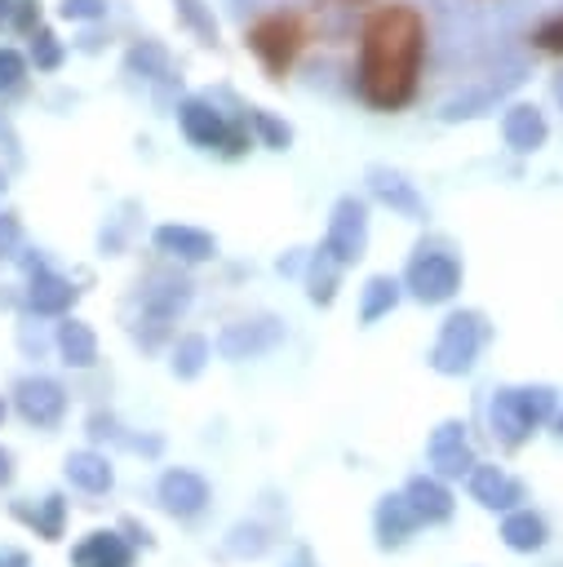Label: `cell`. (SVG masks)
<instances>
[{
  "label": "cell",
  "mask_w": 563,
  "mask_h": 567,
  "mask_svg": "<svg viewBox=\"0 0 563 567\" xmlns=\"http://www.w3.org/2000/svg\"><path fill=\"white\" fill-rule=\"evenodd\" d=\"M426 53V22L412 4L368 13L359 35V97L377 111H399L417 93Z\"/></svg>",
  "instance_id": "cell-1"
},
{
  "label": "cell",
  "mask_w": 563,
  "mask_h": 567,
  "mask_svg": "<svg viewBox=\"0 0 563 567\" xmlns=\"http://www.w3.org/2000/svg\"><path fill=\"white\" fill-rule=\"evenodd\" d=\"M244 44H248V49L257 53V62L279 80V75L293 66L297 49H301V18L288 13V9H270V13H262V18L248 22Z\"/></svg>",
  "instance_id": "cell-2"
},
{
  "label": "cell",
  "mask_w": 563,
  "mask_h": 567,
  "mask_svg": "<svg viewBox=\"0 0 563 567\" xmlns=\"http://www.w3.org/2000/svg\"><path fill=\"white\" fill-rule=\"evenodd\" d=\"M479 346H483V319L474 310H457V315L443 319V332H439V341L430 350V363L439 372L457 377V372H465L474 363Z\"/></svg>",
  "instance_id": "cell-3"
},
{
  "label": "cell",
  "mask_w": 563,
  "mask_h": 567,
  "mask_svg": "<svg viewBox=\"0 0 563 567\" xmlns=\"http://www.w3.org/2000/svg\"><path fill=\"white\" fill-rule=\"evenodd\" d=\"M364 244H368V208H364V199L346 195V199H337V208H332L324 248H328L341 266H350V261L364 257Z\"/></svg>",
  "instance_id": "cell-4"
},
{
  "label": "cell",
  "mask_w": 563,
  "mask_h": 567,
  "mask_svg": "<svg viewBox=\"0 0 563 567\" xmlns=\"http://www.w3.org/2000/svg\"><path fill=\"white\" fill-rule=\"evenodd\" d=\"M461 284V266L452 252H417L408 266V288L417 301H448Z\"/></svg>",
  "instance_id": "cell-5"
},
{
  "label": "cell",
  "mask_w": 563,
  "mask_h": 567,
  "mask_svg": "<svg viewBox=\"0 0 563 567\" xmlns=\"http://www.w3.org/2000/svg\"><path fill=\"white\" fill-rule=\"evenodd\" d=\"M279 341H284V323L266 315V319H253V323H231L217 337V350L226 359H248V354H262V350H270Z\"/></svg>",
  "instance_id": "cell-6"
},
{
  "label": "cell",
  "mask_w": 563,
  "mask_h": 567,
  "mask_svg": "<svg viewBox=\"0 0 563 567\" xmlns=\"http://www.w3.org/2000/svg\"><path fill=\"white\" fill-rule=\"evenodd\" d=\"M13 394H18V412H22L27 421H35V425H53V421L62 416V408H66L62 385L49 381V377H22Z\"/></svg>",
  "instance_id": "cell-7"
},
{
  "label": "cell",
  "mask_w": 563,
  "mask_h": 567,
  "mask_svg": "<svg viewBox=\"0 0 563 567\" xmlns=\"http://www.w3.org/2000/svg\"><path fill=\"white\" fill-rule=\"evenodd\" d=\"M177 120H182V133L195 142V146H222L226 142V115L213 106V97H186L177 106Z\"/></svg>",
  "instance_id": "cell-8"
},
{
  "label": "cell",
  "mask_w": 563,
  "mask_h": 567,
  "mask_svg": "<svg viewBox=\"0 0 563 567\" xmlns=\"http://www.w3.org/2000/svg\"><path fill=\"white\" fill-rule=\"evenodd\" d=\"M501 133H505V146L510 151H519V155H532L536 146H545V115H541V106H532V102H519V106H510L505 111V120H501Z\"/></svg>",
  "instance_id": "cell-9"
},
{
  "label": "cell",
  "mask_w": 563,
  "mask_h": 567,
  "mask_svg": "<svg viewBox=\"0 0 563 567\" xmlns=\"http://www.w3.org/2000/svg\"><path fill=\"white\" fill-rule=\"evenodd\" d=\"M368 186H372V195L381 199V204H390L395 213H403L408 221H421L426 217V204H421V195L412 190V182H403V173H395V168H368Z\"/></svg>",
  "instance_id": "cell-10"
},
{
  "label": "cell",
  "mask_w": 563,
  "mask_h": 567,
  "mask_svg": "<svg viewBox=\"0 0 563 567\" xmlns=\"http://www.w3.org/2000/svg\"><path fill=\"white\" fill-rule=\"evenodd\" d=\"M465 425H457V421H443L434 434H430V465L439 470V474H465L470 465H474V456H470V443H465V434H461Z\"/></svg>",
  "instance_id": "cell-11"
},
{
  "label": "cell",
  "mask_w": 563,
  "mask_h": 567,
  "mask_svg": "<svg viewBox=\"0 0 563 567\" xmlns=\"http://www.w3.org/2000/svg\"><path fill=\"white\" fill-rule=\"evenodd\" d=\"M160 501H164L168 514H182V518L186 514H199L204 501H208V483L199 474H191V470H168L160 478Z\"/></svg>",
  "instance_id": "cell-12"
},
{
  "label": "cell",
  "mask_w": 563,
  "mask_h": 567,
  "mask_svg": "<svg viewBox=\"0 0 563 567\" xmlns=\"http://www.w3.org/2000/svg\"><path fill=\"white\" fill-rule=\"evenodd\" d=\"M155 248L168 252V257H177V261H204V257L217 252L213 235H204L195 226H160L155 230Z\"/></svg>",
  "instance_id": "cell-13"
},
{
  "label": "cell",
  "mask_w": 563,
  "mask_h": 567,
  "mask_svg": "<svg viewBox=\"0 0 563 567\" xmlns=\"http://www.w3.org/2000/svg\"><path fill=\"white\" fill-rule=\"evenodd\" d=\"M71 301H75L71 279H62V275H53V270H31V284H27V306H31L35 315H62Z\"/></svg>",
  "instance_id": "cell-14"
},
{
  "label": "cell",
  "mask_w": 563,
  "mask_h": 567,
  "mask_svg": "<svg viewBox=\"0 0 563 567\" xmlns=\"http://www.w3.org/2000/svg\"><path fill=\"white\" fill-rule=\"evenodd\" d=\"M470 492H474V501L488 505V509H510L514 501H523V487H519L510 474H501L497 465L470 470Z\"/></svg>",
  "instance_id": "cell-15"
},
{
  "label": "cell",
  "mask_w": 563,
  "mask_h": 567,
  "mask_svg": "<svg viewBox=\"0 0 563 567\" xmlns=\"http://www.w3.org/2000/svg\"><path fill=\"white\" fill-rule=\"evenodd\" d=\"M408 505H412V514L417 518H426V523H439V518H448L452 514V496H448V487L443 483H434V478H412L408 483Z\"/></svg>",
  "instance_id": "cell-16"
},
{
  "label": "cell",
  "mask_w": 563,
  "mask_h": 567,
  "mask_svg": "<svg viewBox=\"0 0 563 567\" xmlns=\"http://www.w3.org/2000/svg\"><path fill=\"white\" fill-rule=\"evenodd\" d=\"M417 523H421V518L412 514L408 496H386V501L377 505V536H381V545H403V536H408Z\"/></svg>",
  "instance_id": "cell-17"
},
{
  "label": "cell",
  "mask_w": 563,
  "mask_h": 567,
  "mask_svg": "<svg viewBox=\"0 0 563 567\" xmlns=\"http://www.w3.org/2000/svg\"><path fill=\"white\" fill-rule=\"evenodd\" d=\"M75 567H115V563H129V545L115 536V532H93L84 545H75Z\"/></svg>",
  "instance_id": "cell-18"
},
{
  "label": "cell",
  "mask_w": 563,
  "mask_h": 567,
  "mask_svg": "<svg viewBox=\"0 0 563 567\" xmlns=\"http://www.w3.org/2000/svg\"><path fill=\"white\" fill-rule=\"evenodd\" d=\"M58 350H62V359H66L71 368H89V363L98 359V337H93L89 323L66 319V323L58 328Z\"/></svg>",
  "instance_id": "cell-19"
},
{
  "label": "cell",
  "mask_w": 563,
  "mask_h": 567,
  "mask_svg": "<svg viewBox=\"0 0 563 567\" xmlns=\"http://www.w3.org/2000/svg\"><path fill=\"white\" fill-rule=\"evenodd\" d=\"M510 84H514V80L483 84V89H461L457 97H448V102H443V111H439V115H443V120H470V115H483V111H488V106H492Z\"/></svg>",
  "instance_id": "cell-20"
},
{
  "label": "cell",
  "mask_w": 563,
  "mask_h": 567,
  "mask_svg": "<svg viewBox=\"0 0 563 567\" xmlns=\"http://www.w3.org/2000/svg\"><path fill=\"white\" fill-rule=\"evenodd\" d=\"M66 478L84 492H106L111 487V465L98 452H71L66 456Z\"/></svg>",
  "instance_id": "cell-21"
},
{
  "label": "cell",
  "mask_w": 563,
  "mask_h": 567,
  "mask_svg": "<svg viewBox=\"0 0 563 567\" xmlns=\"http://www.w3.org/2000/svg\"><path fill=\"white\" fill-rule=\"evenodd\" d=\"M142 301H146V310H151L155 319H173V315L191 301V284H186V279H155V288H146Z\"/></svg>",
  "instance_id": "cell-22"
},
{
  "label": "cell",
  "mask_w": 563,
  "mask_h": 567,
  "mask_svg": "<svg viewBox=\"0 0 563 567\" xmlns=\"http://www.w3.org/2000/svg\"><path fill=\"white\" fill-rule=\"evenodd\" d=\"M395 301H399V284H395L390 275H372V279L364 284V301H359V319H364V323H372V319H381V315H390V310H395Z\"/></svg>",
  "instance_id": "cell-23"
},
{
  "label": "cell",
  "mask_w": 563,
  "mask_h": 567,
  "mask_svg": "<svg viewBox=\"0 0 563 567\" xmlns=\"http://www.w3.org/2000/svg\"><path fill=\"white\" fill-rule=\"evenodd\" d=\"M492 430L505 439V443H519L532 425L523 421V412H519V403H514V390H501L497 399H492Z\"/></svg>",
  "instance_id": "cell-24"
},
{
  "label": "cell",
  "mask_w": 563,
  "mask_h": 567,
  "mask_svg": "<svg viewBox=\"0 0 563 567\" xmlns=\"http://www.w3.org/2000/svg\"><path fill=\"white\" fill-rule=\"evenodd\" d=\"M501 536H505V545L510 549H541V540H545V523L536 518V514H510L505 523H501Z\"/></svg>",
  "instance_id": "cell-25"
},
{
  "label": "cell",
  "mask_w": 563,
  "mask_h": 567,
  "mask_svg": "<svg viewBox=\"0 0 563 567\" xmlns=\"http://www.w3.org/2000/svg\"><path fill=\"white\" fill-rule=\"evenodd\" d=\"M124 66L137 75H146V80H164L168 75V53H164V44H155V40H142V44H133L129 49V58H124Z\"/></svg>",
  "instance_id": "cell-26"
},
{
  "label": "cell",
  "mask_w": 563,
  "mask_h": 567,
  "mask_svg": "<svg viewBox=\"0 0 563 567\" xmlns=\"http://www.w3.org/2000/svg\"><path fill=\"white\" fill-rule=\"evenodd\" d=\"M337 270H341V261H337L328 248H319L315 261H310V301H319V306L332 301V292H337Z\"/></svg>",
  "instance_id": "cell-27"
},
{
  "label": "cell",
  "mask_w": 563,
  "mask_h": 567,
  "mask_svg": "<svg viewBox=\"0 0 563 567\" xmlns=\"http://www.w3.org/2000/svg\"><path fill=\"white\" fill-rule=\"evenodd\" d=\"M18 518H27L44 540H53V536H62V496H44V505H40V509L18 505Z\"/></svg>",
  "instance_id": "cell-28"
},
{
  "label": "cell",
  "mask_w": 563,
  "mask_h": 567,
  "mask_svg": "<svg viewBox=\"0 0 563 567\" xmlns=\"http://www.w3.org/2000/svg\"><path fill=\"white\" fill-rule=\"evenodd\" d=\"M173 4H177V18L199 35V44H217V22L204 9V0H173Z\"/></svg>",
  "instance_id": "cell-29"
},
{
  "label": "cell",
  "mask_w": 563,
  "mask_h": 567,
  "mask_svg": "<svg viewBox=\"0 0 563 567\" xmlns=\"http://www.w3.org/2000/svg\"><path fill=\"white\" fill-rule=\"evenodd\" d=\"M204 359H208V341L191 332V337H182L177 350H173V372H177V377H195V372L204 368Z\"/></svg>",
  "instance_id": "cell-30"
},
{
  "label": "cell",
  "mask_w": 563,
  "mask_h": 567,
  "mask_svg": "<svg viewBox=\"0 0 563 567\" xmlns=\"http://www.w3.org/2000/svg\"><path fill=\"white\" fill-rule=\"evenodd\" d=\"M244 120H248V124H253V128L262 133V142H266L270 151H284V146L293 142V128H288V124H279L275 115L257 111V106H248V111H244Z\"/></svg>",
  "instance_id": "cell-31"
},
{
  "label": "cell",
  "mask_w": 563,
  "mask_h": 567,
  "mask_svg": "<svg viewBox=\"0 0 563 567\" xmlns=\"http://www.w3.org/2000/svg\"><path fill=\"white\" fill-rule=\"evenodd\" d=\"M31 58L40 71H58L62 66V44L49 27H31Z\"/></svg>",
  "instance_id": "cell-32"
},
{
  "label": "cell",
  "mask_w": 563,
  "mask_h": 567,
  "mask_svg": "<svg viewBox=\"0 0 563 567\" xmlns=\"http://www.w3.org/2000/svg\"><path fill=\"white\" fill-rule=\"evenodd\" d=\"M514 403H519V412H523V421H528V425H536V421H545V416L554 412V394H550L545 385L514 390Z\"/></svg>",
  "instance_id": "cell-33"
},
{
  "label": "cell",
  "mask_w": 563,
  "mask_h": 567,
  "mask_svg": "<svg viewBox=\"0 0 563 567\" xmlns=\"http://www.w3.org/2000/svg\"><path fill=\"white\" fill-rule=\"evenodd\" d=\"M22 75H27V58H22L13 44H0V93L18 89Z\"/></svg>",
  "instance_id": "cell-34"
},
{
  "label": "cell",
  "mask_w": 563,
  "mask_h": 567,
  "mask_svg": "<svg viewBox=\"0 0 563 567\" xmlns=\"http://www.w3.org/2000/svg\"><path fill=\"white\" fill-rule=\"evenodd\" d=\"M532 44H536V49H545V53H563V13H554V18L536 22Z\"/></svg>",
  "instance_id": "cell-35"
},
{
  "label": "cell",
  "mask_w": 563,
  "mask_h": 567,
  "mask_svg": "<svg viewBox=\"0 0 563 567\" xmlns=\"http://www.w3.org/2000/svg\"><path fill=\"white\" fill-rule=\"evenodd\" d=\"M58 13H62L66 22H93V18L106 13V0H62Z\"/></svg>",
  "instance_id": "cell-36"
},
{
  "label": "cell",
  "mask_w": 563,
  "mask_h": 567,
  "mask_svg": "<svg viewBox=\"0 0 563 567\" xmlns=\"http://www.w3.org/2000/svg\"><path fill=\"white\" fill-rule=\"evenodd\" d=\"M226 549L239 554V558H244V554H262V549H266V536H262L257 527H235L231 540H226Z\"/></svg>",
  "instance_id": "cell-37"
},
{
  "label": "cell",
  "mask_w": 563,
  "mask_h": 567,
  "mask_svg": "<svg viewBox=\"0 0 563 567\" xmlns=\"http://www.w3.org/2000/svg\"><path fill=\"white\" fill-rule=\"evenodd\" d=\"M22 244V221L13 213H0V257H13Z\"/></svg>",
  "instance_id": "cell-38"
},
{
  "label": "cell",
  "mask_w": 563,
  "mask_h": 567,
  "mask_svg": "<svg viewBox=\"0 0 563 567\" xmlns=\"http://www.w3.org/2000/svg\"><path fill=\"white\" fill-rule=\"evenodd\" d=\"M89 434H93V439H111V434H115V421L98 412V416H89Z\"/></svg>",
  "instance_id": "cell-39"
},
{
  "label": "cell",
  "mask_w": 563,
  "mask_h": 567,
  "mask_svg": "<svg viewBox=\"0 0 563 567\" xmlns=\"http://www.w3.org/2000/svg\"><path fill=\"white\" fill-rule=\"evenodd\" d=\"M13 4L18 0H0V27H13Z\"/></svg>",
  "instance_id": "cell-40"
},
{
  "label": "cell",
  "mask_w": 563,
  "mask_h": 567,
  "mask_svg": "<svg viewBox=\"0 0 563 567\" xmlns=\"http://www.w3.org/2000/svg\"><path fill=\"white\" fill-rule=\"evenodd\" d=\"M0 567H31L27 554H0Z\"/></svg>",
  "instance_id": "cell-41"
},
{
  "label": "cell",
  "mask_w": 563,
  "mask_h": 567,
  "mask_svg": "<svg viewBox=\"0 0 563 567\" xmlns=\"http://www.w3.org/2000/svg\"><path fill=\"white\" fill-rule=\"evenodd\" d=\"M9 474H13V470H9V452L0 447V483H9Z\"/></svg>",
  "instance_id": "cell-42"
},
{
  "label": "cell",
  "mask_w": 563,
  "mask_h": 567,
  "mask_svg": "<svg viewBox=\"0 0 563 567\" xmlns=\"http://www.w3.org/2000/svg\"><path fill=\"white\" fill-rule=\"evenodd\" d=\"M554 97H559V106H563V71L554 75Z\"/></svg>",
  "instance_id": "cell-43"
},
{
  "label": "cell",
  "mask_w": 563,
  "mask_h": 567,
  "mask_svg": "<svg viewBox=\"0 0 563 567\" xmlns=\"http://www.w3.org/2000/svg\"><path fill=\"white\" fill-rule=\"evenodd\" d=\"M257 4H262V0H235V9H239V13H244V9H257Z\"/></svg>",
  "instance_id": "cell-44"
},
{
  "label": "cell",
  "mask_w": 563,
  "mask_h": 567,
  "mask_svg": "<svg viewBox=\"0 0 563 567\" xmlns=\"http://www.w3.org/2000/svg\"><path fill=\"white\" fill-rule=\"evenodd\" d=\"M4 186H9V182H4V173H0V195H4Z\"/></svg>",
  "instance_id": "cell-45"
},
{
  "label": "cell",
  "mask_w": 563,
  "mask_h": 567,
  "mask_svg": "<svg viewBox=\"0 0 563 567\" xmlns=\"http://www.w3.org/2000/svg\"><path fill=\"white\" fill-rule=\"evenodd\" d=\"M0 421H4V403H0Z\"/></svg>",
  "instance_id": "cell-46"
},
{
  "label": "cell",
  "mask_w": 563,
  "mask_h": 567,
  "mask_svg": "<svg viewBox=\"0 0 563 567\" xmlns=\"http://www.w3.org/2000/svg\"><path fill=\"white\" fill-rule=\"evenodd\" d=\"M559 430H563V416H559Z\"/></svg>",
  "instance_id": "cell-47"
},
{
  "label": "cell",
  "mask_w": 563,
  "mask_h": 567,
  "mask_svg": "<svg viewBox=\"0 0 563 567\" xmlns=\"http://www.w3.org/2000/svg\"><path fill=\"white\" fill-rule=\"evenodd\" d=\"M115 567H129V563H115Z\"/></svg>",
  "instance_id": "cell-48"
}]
</instances>
